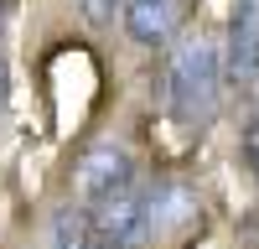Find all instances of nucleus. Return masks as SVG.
<instances>
[{"label":"nucleus","mask_w":259,"mask_h":249,"mask_svg":"<svg viewBox=\"0 0 259 249\" xmlns=\"http://www.w3.org/2000/svg\"><path fill=\"white\" fill-rule=\"evenodd\" d=\"M187 213H192V192L182 182H166V187L150 192V234H166V228L182 223Z\"/></svg>","instance_id":"7"},{"label":"nucleus","mask_w":259,"mask_h":249,"mask_svg":"<svg viewBox=\"0 0 259 249\" xmlns=\"http://www.w3.org/2000/svg\"><path fill=\"white\" fill-rule=\"evenodd\" d=\"M239 161L249 166V177L259 182V109L244 119V130H239Z\"/></svg>","instance_id":"8"},{"label":"nucleus","mask_w":259,"mask_h":249,"mask_svg":"<svg viewBox=\"0 0 259 249\" xmlns=\"http://www.w3.org/2000/svg\"><path fill=\"white\" fill-rule=\"evenodd\" d=\"M99 234H94V213L89 208H57V218H52V249H94Z\"/></svg>","instance_id":"6"},{"label":"nucleus","mask_w":259,"mask_h":249,"mask_svg":"<svg viewBox=\"0 0 259 249\" xmlns=\"http://www.w3.org/2000/svg\"><path fill=\"white\" fill-rule=\"evenodd\" d=\"M228 83L259 89V0H233L228 11Z\"/></svg>","instance_id":"4"},{"label":"nucleus","mask_w":259,"mask_h":249,"mask_svg":"<svg viewBox=\"0 0 259 249\" xmlns=\"http://www.w3.org/2000/svg\"><path fill=\"white\" fill-rule=\"evenodd\" d=\"M89 213H94L99 244H109V249H135V244L150 239V197H140L135 187L109 197V202H99V208H89Z\"/></svg>","instance_id":"3"},{"label":"nucleus","mask_w":259,"mask_h":249,"mask_svg":"<svg viewBox=\"0 0 259 249\" xmlns=\"http://www.w3.org/2000/svg\"><path fill=\"white\" fill-rule=\"evenodd\" d=\"M73 182H78V197L89 208H99V202H109V197L135 187V156H130L124 145H114V140H99V145H89V151L78 156Z\"/></svg>","instance_id":"2"},{"label":"nucleus","mask_w":259,"mask_h":249,"mask_svg":"<svg viewBox=\"0 0 259 249\" xmlns=\"http://www.w3.org/2000/svg\"><path fill=\"white\" fill-rule=\"evenodd\" d=\"M187 0H124V31L135 47H166L182 26Z\"/></svg>","instance_id":"5"},{"label":"nucleus","mask_w":259,"mask_h":249,"mask_svg":"<svg viewBox=\"0 0 259 249\" xmlns=\"http://www.w3.org/2000/svg\"><path fill=\"white\" fill-rule=\"evenodd\" d=\"M161 99L171 119L187 135H202L218 119V99H223V52L212 36H187L171 47L166 73H161Z\"/></svg>","instance_id":"1"},{"label":"nucleus","mask_w":259,"mask_h":249,"mask_svg":"<svg viewBox=\"0 0 259 249\" xmlns=\"http://www.w3.org/2000/svg\"><path fill=\"white\" fill-rule=\"evenodd\" d=\"M6 99H11V68H6V52H0V114H6Z\"/></svg>","instance_id":"10"},{"label":"nucleus","mask_w":259,"mask_h":249,"mask_svg":"<svg viewBox=\"0 0 259 249\" xmlns=\"http://www.w3.org/2000/svg\"><path fill=\"white\" fill-rule=\"evenodd\" d=\"M78 11L89 26H109L114 16H124V0H78Z\"/></svg>","instance_id":"9"}]
</instances>
